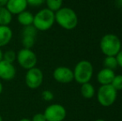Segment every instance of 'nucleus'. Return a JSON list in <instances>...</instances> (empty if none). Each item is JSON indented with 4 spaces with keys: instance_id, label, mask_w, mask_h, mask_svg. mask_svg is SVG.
I'll return each instance as SVG.
<instances>
[{
    "instance_id": "nucleus-1",
    "label": "nucleus",
    "mask_w": 122,
    "mask_h": 121,
    "mask_svg": "<svg viewBox=\"0 0 122 121\" xmlns=\"http://www.w3.org/2000/svg\"><path fill=\"white\" fill-rule=\"evenodd\" d=\"M55 23L65 30H73L78 25V17L72 8L62 7L55 13Z\"/></svg>"
},
{
    "instance_id": "nucleus-2",
    "label": "nucleus",
    "mask_w": 122,
    "mask_h": 121,
    "mask_svg": "<svg viewBox=\"0 0 122 121\" xmlns=\"http://www.w3.org/2000/svg\"><path fill=\"white\" fill-rule=\"evenodd\" d=\"M121 39L113 33L106 34L100 41V48L106 57H116L121 52Z\"/></svg>"
},
{
    "instance_id": "nucleus-3",
    "label": "nucleus",
    "mask_w": 122,
    "mask_h": 121,
    "mask_svg": "<svg viewBox=\"0 0 122 121\" xmlns=\"http://www.w3.org/2000/svg\"><path fill=\"white\" fill-rule=\"evenodd\" d=\"M55 23V13L45 8L39 10L33 18V25L37 31L46 32L51 29Z\"/></svg>"
},
{
    "instance_id": "nucleus-4",
    "label": "nucleus",
    "mask_w": 122,
    "mask_h": 121,
    "mask_svg": "<svg viewBox=\"0 0 122 121\" xmlns=\"http://www.w3.org/2000/svg\"><path fill=\"white\" fill-rule=\"evenodd\" d=\"M72 71L74 81H76L78 84L82 85L90 82L93 76L94 68L91 61L87 60H81L76 63Z\"/></svg>"
},
{
    "instance_id": "nucleus-5",
    "label": "nucleus",
    "mask_w": 122,
    "mask_h": 121,
    "mask_svg": "<svg viewBox=\"0 0 122 121\" xmlns=\"http://www.w3.org/2000/svg\"><path fill=\"white\" fill-rule=\"evenodd\" d=\"M117 91L111 85L101 86L97 91V100L103 107H110L116 102Z\"/></svg>"
},
{
    "instance_id": "nucleus-6",
    "label": "nucleus",
    "mask_w": 122,
    "mask_h": 121,
    "mask_svg": "<svg viewBox=\"0 0 122 121\" xmlns=\"http://www.w3.org/2000/svg\"><path fill=\"white\" fill-rule=\"evenodd\" d=\"M16 61L22 68L29 70L36 66L37 63V57L32 49L22 48L17 52Z\"/></svg>"
},
{
    "instance_id": "nucleus-7",
    "label": "nucleus",
    "mask_w": 122,
    "mask_h": 121,
    "mask_svg": "<svg viewBox=\"0 0 122 121\" xmlns=\"http://www.w3.org/2000/svg\"><path fill=\"white\" fill-rule=\"evenodd\" d=\"M44 76L43 72L40 68L35 67L31 68L29 70H27V72L25 74V84L29 89L36 90L38 89L42 86L43 82Z\"/></svg>"
},
{
    "instance_id": "nucleus-8",
    "label": "nucleus",
    "mask_w": 122,
    "mask_h": 121,
    "mask_svg": "<svg viewBox=\"0 0 122 121\" xmlns=\"http://www.w3.org/2000/svg\"><path fill=\"white\" fill-rule=\"evenodd\" d=\"M47 121H63L66 117V110L60 104H51L43 112Z\"/></svg>"
},
{
    "instance_id": "nucleus-9",
    "label": "nucleus",
    "mask_w": 122,
    "mask_h": 121,
    "mask_svg": "<svg viewBox=\"0 0 122 121\" xmlns=\"http://www.w3.org/2000/svg\"><path fill=\"white\" fill-rule=\"evenodd\" d=\"M53 79L61 84H68L74 81L73 71L67 66H60L52 72Z\"/></svg>"
},
{
    "instance_id": "nucleus-10",
    "label": "nucleus",
    "mask_w": 122,
    "mask_h": 121,
    "mask_svg": "<svg viewBox=\"0 0 122 121\" xmlns=\"http://www.w3.org/2000/svg\"><path fill=\"white\" fill-rule=\"evenodd\" d=\"M16 68L13 63L2 60L0 61V79L5 81H9L16 76Z\"/></svg>"
},
{
    "instance_id": "nucleus-11",
    "label": "nucleus",
    "mask_w": 122,
    "mask_h": 121,
    "mask_svg": "<svg viewBox=\"0 0 122 121\" xmlns=\"http://www.w3.org/2000/svg\"><path fill=\"white\" fill-rule=\"evenodd\" d=\"M28 7L27 0H8L6 8L13 15H18L27 10Z\"/></svg>"
},
{
    "instance_id": "nucleus-12",
    "label": "nucleus",
    "mask_w": 122,
    "mask_h": 121,
    "mask_svg": "<svg viewBox=\"0 0 122 121\" xmlns=\"http://www.w3.org/2000/svg\"><path fill=\"white\" fill-rule=\"evenodd\" d=\"M115 76H116V74H115V71L113 70L104 67L101 71H99V72L97 73V79L98 83L101 84V86L111 85Z\"/></svg>"
},
{
    "instance_id": "nucleus-13",
    "label": "nucleus",
    "mask_w": 122,
    "mask_h": 121,
    "mask_svg": "<svg viewBox=\"0 0 122 121\" xmlns=\"http://www.w3.org/2000/svg\"><path fill=\"white\" fill-rule=\"evenodd\" d=\"M13 30L9 26H0V47L9 44L13 38Z\"/></svg>"
},
{
    "instance_id": "nucleus-14",
    "label": "nucleus",
    "mask_w": 122,
    "mask_h": 121,
    "mask_svg": "<svg viewBox=\"0 0 122 121\" xmlns=\"http://www.w3.org/2000/svg\"><path fill=\"white\" fill-rule=\"evenodd\" d=\"M33 18L34 14H32V13H31L30 11H27V10H25V11L22 12L18 15H17V21L23 27L32 25Z\"/></svg>"
},
{
    "instance_id": "nucleus-15",
    "label": "nucleus",
    "mask_w": 122,
    "mask_h": 121,
    "mask_svg": "<svg viewBox=\"0 0 122 121\" xmlns=\"http://www.w3.org/2000/svg\"><path fill=\"white\" fill-rule=\"evenodd\" d=\"M13 15L8 10L6 7L0 8V26H9L13 21Z\"/></svg>"
},
{
    "instance_id": "nucleus-16",
    "label": "nucleus",
    "mask_w": 122,
    "mask_h": 121,
    "mask_svg": "<svg viewBox=\"0 0 122 121\" xmlns=\"http://www.w3.org/2000/svg\"><path fill=\"white\" fill-rule=\"evenodd\" d=\"M81 94L82 97L87 99V100L93 98L96 94L95 87L90 82L82 84L81 86Z\"/></svg>"
},
{
    "instance_id": "nucleus-17",
    "label": "nucleus",
    "mask_w": 122,
    "mask_h": 121,
    "mask_svg": "<svg viewBox=\"0 0 122 121\" xmlns=\"http://www.w3.org/2000/svg\"><path fill=\"white\" fill-rule=\"evenodd\" d=\"M45 3L47 5V8L56 13L57 10L62 8L63 0H45Z\"/></svg>"
},
{
    "instance_id": "nucleus-18",
    "label": "nucleus",
    "mask_w": 122,
    "mask_h": 121,
    "mask_svg": "<svg viewBox=\"0 0 122 121\" xmlns=\"http://www.w3.org/2000/svg\"><path fill=\"white\" fill-rule=\"evenodd\" d=\"M103 65L105 68H108L114 71L118 66L117 61H116V57H106L103 61Z\"/></svg>"
},
{
    "instance_id": "nucleus-19",
    "label": "nucleus",
    "mask_w": 122,
    "mask_h": 121,
    "mask_svg": "<svg viewBox=\"0 0 122 121\" xmlns=\"http://www.w3.org/2000/svg\"><path fill=\"white\" fill-rule=\"evenodd\" d=\"M36 42V37H29V36H23L22 39V44L23 46V48L32 49Z\"/></svg>"
},
{
    "instance_id": "nucleus-20",
    "label": "nucleus",
    "mask_w": 122,
    "mask_h": 121,
    "mask_svg": "<svg viewBox=\"0 0 122 121\" xmlns=\"http://www.w3.org/2000/svg\"><path fill=\"white\" fill-rule=\"evenodd\" d=\"M37 32H38V31L36 29L33 25H30V26L23 27V31H22V35L36 37L37 35Z\"/></svg>"
},
{
    "instance_id": "nucleus-21",
    "label": "nucleus",
    "mask_w": 122,
    "mask_h": 121,
    "mask_svg": "<svg viewBox=\"0 0 122 121\" xmlns=\"http://www.w3.org/2000/svg\"><path fill=\"white\" fill-rule=\"evenodd\" d=\"M17 58V52L13 50H8L6 52H3V60L8 61L10 63H13L16 61Z\"/></svg>"
},
{
    "instance_id": "nucleus-22",
    "label": "nucleus",
    "mask_w": 122,
    "mask_h": 121,
    "mask_svg": "<svg viewBox=\"0 0 122 121\" xmlns=\"http://www.w3.org/2000/svg\"><path fill=\"white\" fill-rule=\"evenodd\" d=\"M111 86L116 89V91L122 90V75H116L111 82Z\"/></svg>"
},
{
    "instance_id": "nucleus-23",
    "label": "nucleus",
    "mask_w": 122,
    "mask_h": 121,
    "mask_svg": "<svg viewBox=\"0 0 122 121\" xmlns=\"http://www.w3.org/2000/svg\"><path fill=\"white\" fill-rule=\"evenodd\" d=\"M42 98L45 101H51L54 99V95L51 91L49 90H45L42 92Z\"/></svg>"
},
{
    "instance_id": "nucleus-24",
    "label": "nucleus",
    "mask_w": 122,
    "mask_h": 121,
    "mask_svg": "<svg viewBox=\"0 0 122 121\" xmlns=\"http://www.w3.org/2000/svg\"><path fill=\"white\" fill-rule=\"evenodd\" d=\"M27 3L28 6L37 8V7H40L41 5L44 4L45 0H27Z\"/></svg>"
},
{
    "instance_id": "nucleus-25",
    "label": "nucleus",
    "mask_w": 122,
    "mask_h": 121,
    "mask_svg": "<svg viewBox=\"0 0 122 121\" xmlns=\"http://www.w3.org/2000/svg\"><path fill=\"white\" fill-rule=\"evenodd\" d=\"M31 121H47L43 113H37L32 116Z\"/></svg>"
},
{
    "instance_id": "nucleus-26",
    "label": "nucleus",
    "mask_w": 122,
    "mask_h": 121,
    "mask_svg": "<svg viewBox=\"0 0 122 121\" xmlns=\"http://www.w3.org/2000/svg\"><path fill=\"white\" fill-rule=\"evenodd\" d=\"M116 61H117L118 66L122 68V49L121 50V52L116 56Z\"/></svg>"
},
{
    "instance_id": "nucleus-27",
    "label": "nucleus",
    "mask_w": 122,
    "mask_h": 121,
    "mask_svg": "<svg viewBox=\"0 0 122 121\" xmlns=\"http://www.w3.org/2000/svg\"><path fill=\"white\" fill-rule=\"evenodd\" d=\"M8 0H0V8L1 7H6Z\"/></svg>"
},
{
    "instance_id": "nucleus-28",
    "label": "nucleus",
    "mask_w": 122,
    "mask_h": 121,
    "mask_svg": "<svg viewBox=\"0 0 122 121\" xmlns=\"http://www.w3.org/2000/svg\"><path fill=\"white\" fill-rule=\"evenodd\" d=\"M116 4L119 8H122V0H116Z\"/></svg>"
},
{
    "instance_id": "nucleus-29",
    "label": "nucleus",
    "mask_w": 122,
    "mask_h": 121,
    "mask_svg": "<svg viewBox=\"0 0 122 121\" xmlns=\"http://www.w3.org/2000/svg\"><path fill=\"white\" fill-rule=\"evenodd\" d=\"M3 52L2 50V48L0 47V61L3 60Z\"/></svg>"
},
{
    "instance_id": "nucleus-30",
    "label": "nucleus",
    "mask_w": 122,
    "mask_h": 121,
    "mask_svg": "<svg viewBox=\"0 0 122 121\" xmlns=\"http://www.w3.org/2000/svg\"><path fill=\"white\" fill-rule=\"evenodd\" d=\"M3 91V83H2L1 81H0V95L2 94Z\"/></svg>"
},
{
    "instance_id": "nucleus-31",
    "label": "nucleus",
    "mask_w": 122,
    "mask_h": 121,
    "mask_svg": "<svg viewBox=\"0 0 122 121\" xmlns=\"http://www.w3.org/2000/svg\"><path fill=\"white\" fill-rule=\"evenodd\" d=\"M19 121H31V120H29V119H27V118H23V119H21Z\"/></svg>"
},
{
    "instance_id": "nucleus-32",
    "label": "nucleus",
    "mask_w": 122,
    "mask_h": 121,
    "mask_svg": "<svg viewBox=\"0 0 122 121\" xmlns=\"http://www.w3.org/2000/svg\"><path fill=\"white\" fill-rule=\"evenodd\" d=\"M94 121H106L105 120H102V119H97V120H94Z\"/></svg>"
},
{
    "instance_id": "nucleus-33",
    "label": "nucleus",
    "mask_w": 122,
    "mask_h": 121,
    "mask_svg": "<svg viewBox=\"0 0 122 121\" xmlns=\"http://www.w3.org/2000/svg\"><path fill=\"white\" fill-rule=\"evenodd\" d=\"M0 121H3V117L1 116V115H0Z\"/></svg>"
},
{
    "instance_id": "nucleus-34",
    "label": "nucleus",
    "mask_w": 122,
    "mask_h": 121,
    "mask_svg": "<svg viewBox=\"0 0 122 121\" xmlns=\"http://www.w3.org/2000/svg\"><path fill=\"white\" fill-rule=\"evenodd\" d=\"M121 30H122V27H121Z\"/></svg>"
}]
</instances>
